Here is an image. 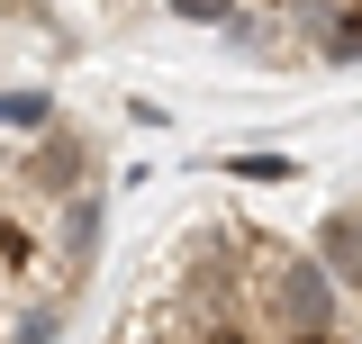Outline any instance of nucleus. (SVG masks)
I'll return each instance as SVG.
<instances>
[{"mask_svg":"<svg viewBox=\"0 0 362 344\" xmlns=\"http://www.w3.org/2000/svg\"><path fill=\"white\" fill-rule=\"evenodd\" d=\"M245 290H254V317H263L272 336H317V326H344V290H335V272L317 254H254L245 272Z\"/></svg>","mask_w":362,"mask_h":344,"instance_id":"1","label":"nucleus"},{"mask_svg":"<svg viewBox=\"0 0 362 344\" xmlns=\"http://www.w3.org/2000/svg\"><path fill=\"white\" fill-rule=\"evenodd\" d=\"M9 190H18V200H64V190H90V136L82 127H64V118H54V127H37L28 136V154H9Z\"/></svg>","mask_w":362,"mask_h":344,"instance_id":"2","label":"nucleus"},{"mask_svg":"<svg viewBox=\"0 0 362 344\" xmlns=\"http://www.w3.org/2000/svg\"><path fill=\"white\" fill-rule=\"evenodd\" d=\"M317 263L335 272V290H354V299H362V200L317 227Z\"/></svg>","mask_w":362,"mask_h":344,"instance_id":"3","label":"nucleus"},{"mask_svg":"<svg viewBox=\"0 0 362 344\" xmlns=\"http://www.w3.org/2000/svg\"><path fill=\"white\" fill-rule=\"evenodd\" d=\"M0 127H18V136L54 127V100H45V91H0Z\"/></svg>","mask_w":362,"mask_h":344,"instance_id":"4","label":"nucleus"},{"mask_svg":"<svg viewBox=\"0 0 362 344\" xmlns=\"http://www.w3.org/2000/svg\"><path fill=\"white\" fill-rule=\"evenodd\" d=\"M245 0H173V18H190V28H226Z\"/></svg>","mask_w":362,"mask_h":344,"instance_id":"5","label":"nucleus"},{"mask_svg":"<svg viewBox=\"0 0 362 344\" xmlns=\"http://www.w3.org/2000/svg\"><path fill=\"white\" fill-rule=\"evenodd\" d=\"M226 172H245V181H290L299 164H290V154H245V164H226Z\"/></svg>","mask_w":362,"mask_h":344,"instance_id":"6","label":"nucleus"},{"mask_svg":"<svg viewBox=\"0 0 362 344\" xmlns=\"http://www.w3.org/2000/svg\"><path fill=\"white\" fill-rule=\"evenodd\" d=\"M0 181H9V154H0Z\"/></svg>","mask_w":362,"mask_h":344,"instance_id":"7","label":"nucleus"}]
</instances>
